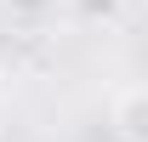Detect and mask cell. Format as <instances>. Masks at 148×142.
Returning a JSON list of instances; mask_svg holds the SVG:
<instances>
[{
  "instance_id": "cell-2",
  "label": "cell",
  "mask_w": 148,
  "mask_h": 142,
  "mask_svg": "<svg viewBox=\"0 0 148 142\" xmlns=\"http://www.w3.org/2000/svg\"><path fill=\"white\" fill-rule=\"evenodd\" d=\"M108 6H125V0H108Z\"/></svg>"
},
{
  "instance_id": "cell-1",
  "label": "cell",
  "mask_w": 148,
  "mask_h": 142,
  "mask_svg": "<svg viewBox=\"0 0 148 142\" xmlns=\"http://www.w3.org/2000/svg\"><path fill=\"white\" fill-rule=\"evenodd\" d=\"M108 125H114V137H120V142H148V85L120 91V97H114Z\"/></svg>"
}]
</instances>
